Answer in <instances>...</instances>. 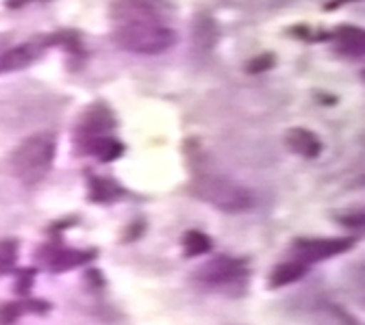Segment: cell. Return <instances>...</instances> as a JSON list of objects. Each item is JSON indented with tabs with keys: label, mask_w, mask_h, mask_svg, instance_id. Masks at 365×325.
Wrapping results in <instances>:
<instances>
[{
	"label": "cell",
	"mask_w": 365,
	"mask_h": 325,
	"mask_svg": "<svg viewBox=\"0 0 365 325\" xmlns=\"http://www.w3.org/2000/svg\"><path fill=\"white\" fill-rule=\"evenodd\" d=\"M39 260L46 269H51L55 273L81 267L91 260V252H81V250H70L66 245H46L39 252Z\"/></svg>",
	"instance_id": "6"
},
{
	"label": "cell",
	"mask_w": 365,
	"mask_h": 325,
	"mask_svg": "<svg viewBox=\"0 0 365 325\" xmlns=\"http://www.w3.org/2000/svg\"><path fill=\"white\" fill-rule=\"evenodd\" d=\"M272 65H274V57H272V55H261V57H257V59H252V61L248 63V72L259 74V72L269 70Z\"/></svg>",
	"instance_id": "16"
},
{
	"label": "cell",
	"mask_w": 365,
	"mask_h": 325,
	"mask_svg": "<svg viewBox=\"0 0 365 325\" xmlns=\"http://www.w3.org/2000/svg\"><path fill=\"white\" fill-rule=\"evenodd\" d=\"M16 260H18V241L3 239L0 241V275L9 273L16 267Z\"/></svg>",
	"instance_id": "15"
},
{
	"label": "cell",
	"mask_w": 365,
	"mask_h": 325,
	"mask_svg": "<svg viewBox=\"0 0 365 325\" xmlns=\"http://www.w3.org/2000/svg\"><path fill=\"white\" fill-rule=\"evenodd\" d=\"M57 152L55 134L35 132L16 148L11 156V171L24 184H37L51 171Z\"/></svg>",
	"instance_id": "2"
},
{
	"label": "cell",
	"mask_w": 365,
	"mask_h": 325,
	"mask_svg": "<svg viewBox=\"0 0 365 325\" xmlns=\"http://www.w3.org/2000/svg\"><path fill=\"white\" fill-rule=\"evenodd\" d=\"M37 57V53L33 50V46H18V48L9 50L7 55L0 57V74L3 72H11L18 68L29 65L33 59Z\"/></svg>",
	"instance_id": "11"
},
{
	"label": "cell",
	"mask_w": 365,
	"mask_h": 325,
	"mask_svg": "<svg viewBox=\"0 0 365 325\" xmlns=\"http://www.w3.org/2000/svg\"><path fill=\"white\" fill-rule=\"evenodd\" d=\"M182 250H185L187 258L202 256V254L211 252V239L198 230H190V232H185V237H182Z\"/></svg>",
	"instance_id": "14"
},
{
	"label": "cell",
	"mask_w": 365,
	"mask_h": 325,
	"mask_svg": "<svg viewBox=\"0 0 365 325\" xmlns=\"http://www.w3.org/2000/svg\"><path fill=\"white\" fill-rule=\"evenodd\" d=\"M307 269H309L307 265H302V262H298V260L292 258V260L279 265L277 269L272 271V275H269V287H272V289L289 287V284L302 280V277L307 275Z\"/></svg>",
	"instance_id": "9"
},
{
	"label": "cell",
	"mask_w": 365,
	"mask_h": 325,
	"mask_svg": "<svg viewBox=\"0 0 365 325\" xmlns=\"http://www.w3.org/2000/svg\"><path fill=\"white\" fill-rule=\"evenodd\" d=\"M352 245H354L352 239H300L294 245L292 254H294V260L309 267L313 262L339 256V254L348 252Z\"/></svg>",
	"instance_id": "5"
},
{
	"label": "cell",
	"mask_w": 365,
	"mask_h": 325,
	"mask_svg": "<svg viewBox=\"0 0 365 325\" xmlns=\"http://www.w3.org/2000/svg\"><path fill=\"white\" fill-rule=\"evenodd\" d=\"M122 196H124V191L115 180H111V178H94L91 180V200L113 202Z\"/></svg>",
	"instance_id": "12"
},
{
	"label": "cell",
	"mask_w": 365,
	"mask_h": 325,
	"mask_svg": "<svg viewBox=\"0 0 365 325\" xmlns=\"http://www.w3.org/2000/svg\"><path fill=\"white\" fill-rule=\"evenodd\" d=\"M113 41L128 53L161 55L176 43L174 31L150 0H120L113 7Z\"/></svg>",
	"instance_id": "1"
},
{
	"label": "cell",
	"mask_w": 365,
	"mask_h": 325,
	"mask_svg": "<svg viewBox=\"0 0 365 325\" xmlns=\"http://www.w3.org/2000/svg\"><path fill=\"white\" fill-rule=\"evenodd\" d=\"M335 39H337V46H339L341 53H346L350 57L363 55V33H361V28H352V26L339 28Z\"/></svg>",
	"instance_id": "10"
},
{
	"label": "cell",
	"mask_w": 365,
	"mask_h": 325,
	"mask_svg": "<svg viewBox=\"0 0 365 325\" xmlns=\"http://www.w3.org/2000/svg\"><path fill=\"white\" fill-rule=\"evenodd\" d=\"M194 193L215 206L217 211L224 213H246L255 206L252 193L244 187V184L231 180V178H222V176H205L194 184Z\"/></svg>",
	"instance_id": "3"
},
{
	"label": "cell",
	"mask_w": 365,
	"mask_h": 325,
	"mask_svg": "<svg viewBox=\"0 0 365 325\" xmlns=\"http://www.w3.org/2000/svg\"><path fill=\"white\" fill-rule=\"evenodd\" d=\"M198 282L205 284V287H231V284H237L240 280L248 275L246 271V265L237 258H231V256H215L211 258L209 262H205L198 271Z\"/></svg>",
	"instance_id": "4"
},
{
	"label": "cell",
	"mask_w": 365,
	"mask_h": 325,
	"mask_svg": "<svg viewBox=\"0 0 365 325\" xmlns=\"http://www.w3.org/2000/svg\"><path fill=\"white\" fill-rule=\"evenodd\" d=\"M287 146L296 152V154H302V156H317L322 152V144H319V139L315 137V132L307 130V128H292L287 132Z\"/></svg>",
	"instance_id": "8"
},
{
	"label": "cell",
	"mask_w": 365,
	"mask_h": 325,
	"mask_svg": "<svg viewBox=\"0 0 365 325\" xmlns=\"http://www.w3.org/2000/svg\"><path fill=\"white\" fill-rule=\"evenodd\" d=\"M29 308H33L35 312H43L46 310V304H41V302H20V304H5V306H0V325H11L16 319H20L22 314H26Z\"/></svg>",
	"instance_id": "13"
},
{
	"label": "cell",
	"mask_w": 365,
	"mask_h": 325,
	"mask_svg": "<svg viewBox=\"0 0 365 325\" xmlns=\"http://www.w3.org/2000/svg\"><path fill=\"white\" fill-rule=\"evenodd\" d=\"M78 148L83 150V154H91V156H96L103 163L115 161L124 152V146L118 142L115 137H111L107 132H101V134H78Z\"/></svg>",
	"instance_id": "7"
}]
</instances>
